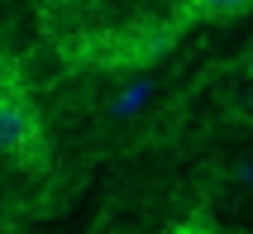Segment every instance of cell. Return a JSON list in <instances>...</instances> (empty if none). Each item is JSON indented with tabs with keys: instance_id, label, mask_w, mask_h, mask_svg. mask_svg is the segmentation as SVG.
Here are the masks:
<instances>
[{
	"instance_id": "277c9868",
	"label": "cell",
	"mask_w": 253,
	"mask_h": 234,
	"mask_svg": "<svg viewBox=\"0 0 253 234\" xmlns=\"http://www.w3.org/2000/svg\"><path fill=\"white\" fill-rule=\"evenodd\" d=\"M249 72H253V57H249Z\"/></svg>"
},
{
	"instance_id": "6da1fadb",
	"label": "cell",
	"mask_w": 253,
	"mask_h": 234,
	"mask_svg": "<svg viewBox=\"0 0 253 234\" xmlns=\"http://www.w3.org/2000/svg\"><path fill=\"white\" fill-rule=\"evenodd\" d=\"M34 139V115H29L24 100L0 96V153H14Z\"/></svg>"
},
{
	"instance_id": "3957f363",
	"label": "cell",
	"mask_w": 253,
	"mask_h": 234,
	"mask_svg": "<svg viewBox=\"0 0 253 234\" xmlns=\"http://www.w3.org/2000/svg\"><path fill=\"white\" fill-rule=\"evenodd\" d=\"M201 5H206L211 14H234V10H244L249 0H201Z\"/></svg>"
},
{
	"instance_id": "7a4b0ae2",
	"label": "cell",
	"mask_w": 253,
	"mask_h": 234,
	"mask_svg": "<svg viewBox=\"0 0 253 234\" xmlns=\"http://www.w3.org/2000/svg\"><path fill=\"white\" fill-rule=\"evenodd\" d=\"M148 91H153V82H134V86H125V96H120V100L110 105V115H115V120L134 115V110L143 105V100H148Z\"/></svg>"
}]
</instances>
